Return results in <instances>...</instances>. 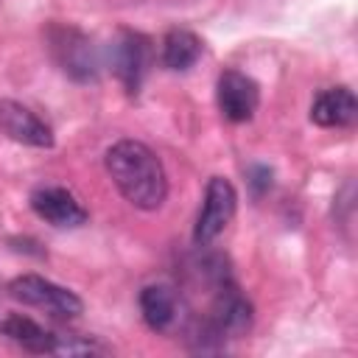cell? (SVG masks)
<instances>
[{
    "instance_id": "cell-1",
    "label": "cell",
    "mask_w": 358,
    "mask_h": 358,
    "mask_svg": "<svg viewBox=\"0 0 358 358\" xmlns=\"http://www.w3.org/2000/svg\"><path fill=\"white\" fill-rule=\"evenodd\" d=\"M106 173L120 196L137 210H157L168 196V176L159 157L137 140H117L106 148Z\"/></svg>"
},
{
    "instance_id": "cell-8",
    "label": "cell",
    "mask_w": 358,
    "mask_h": 358,
    "mask_svg": "<svg viewBox=\"0 0 358 358\" xmlns=\"http://www.w3.org/2000/svg\"><path fill=\"white\" fill-rule=\"evenodd\" d=\"M31 210L50 227L59 229H73L87 224L90 213L87 207L62 185H42L31 193Z\"/></svg>"
},
{
    "instance_id": "cell-12",
    "label": "cell",
    "mask_w": 358,
    "mask_h": 358,
    "mask_svg": "<svg viewBox=\"0 0 358 358\" xmlns=\"http://www.w3.org/2000/svg\"><path fill=\"white\" fill-rule=\"evenodd\" d=\"M140 313H143V322L154 333H165L176 322V316H179L176 291L171 285H162V282L145 285L140 291Z\"/></svg>"
},
{
    "instance_id": "cell-6",
    "label": "cell",
    "mask_w": 358,
    "mask_h": 358,
    "mask_svg": "<svg viewBox=\"0 0 358 358\" xmlns=\"http://www.w3.org/2000/svg\"><path fill=\"white\" fill-rule=\"evenodd\" d=\"M48 42H50V53L59 62V67L76 78V81H90L95 78L98 70V59H95V48L92 39L87 34H81L73 25H50L48 31Z\"/></svg>"
},
{
    "instance_id": "cell-15",
    "label": "cell",
    "mask_w": 358,
    "mask_h": 358,
    "mask_svg": "<svg viewBox=\"0 0 358 358\" xmlns=\"http://www.w3.org/2000/svg\"><path fill=\"white\" fill-rule=\"evenodd\" d=\"M246 173H249V185L255 187L257 196L271 187V168H266V165H252Z\"/></svg>"
},
{
    "instance_id": "cell-10",
    "label": "cell",
    "mask_w": 358,
    "mask_h": 358,
    "mask_svg": "<svg viewBox=\"0 0 358 358\" xmlns=\"http://www.w3.org/2000/svg\"><path fill=\"white\" fill-rule=\"evenodd\" d=\"M358 117V101L350 87H327L310 103V120L322 129H344Z\"/></svg>"
},
{
    "instance_id": "cell-4",
    "label": "cell",
    "mask_w": 358,
    "mask_h": 358,
    "mask_svg": "<svg viewBox=\"0 0 358 358\" xmlns=\"http://www.w3.org/2000/svg\"><path fill=\"white\" fill-rule=\"evenodd\" d=\"M109 64L117 81L123 84V90L129 95H137L151 64V39L140 31L120 28L109 45Z\"/></svg>"
},
{
    "instance_id": "cell-9",
    "label": "cell",
    "mask_w": 358,
    "mask_h": 358,
    "mask_svg": "<svg viewBox=\"0 0 358 358\" xmlns=\"http://www.w3.org/2000/svg\"><path fill=\"white\" fill-rule=\"evenodd\" d=\"M0 129L11 140L34 145V148H50L53 145L50 126L36 112H31L28 106H22L17 101H0Z\"/></svg>"
},
{
    "instance_id": "cell-13",
    "label": "cell",
    "mask_w": 358,
    "mask_h": 358,
    "mask_svg": "<svg viewBox=\"0 0 358 358\" xmlns=\"http://www.w3.org/2000/svg\"><path fill=\"white\" fill-rule=\"evenodd\" d=\"M204 50V42L187 28H171L162 36V64L168 70H190Z\"/></svg>"
},
{
    "instance_id": "cell-7",
    "label": "cell",
    "mask_w": 358,
    "mask_h": 358,
    "mask_svg": "<svg viewBox=\"0 0 358 358\" xmlns=\"http://www.w3.org/2000/svg\"><path fill=\"white\" fill-rule=\"evenodd\" d=\"M215 101L229 123H246L260 106V87L252 76L241 70H224L215 84Z\"/></svg>"
},
{
    "instance_id": "cell-5",
    "label": "cell",
    "mask_w": 358,
    "mask_h": 358,
    "mask_svg": "<svg viewBox=\"0 0 358 358\" xmlns=\"http://www.w3.org/2000/svg\"><path fill=\"white\" fill-rule=\"evenodd\" d=\"M252 327V305L227 277L215 280V299L207 316V336L213 338H238Z\"/></svg>"
},
{
    "instance_id": "cell-3",
    "label": "cell",
    "mask_w": 358,
    "mask_h": 358,
    "mask_svg": "<svg viewBox=\"0 0 358 358\" xmlns=\"http://www.w3.org/2000/svg\"><path fill=\"white\" fill-rule=\"evenodd\" d=\"M238 210V190L227 176H210L207 187H204V201L193 227V241L196 246H207L213 243L232 221Z\"/></svg>"
},
{
    "instance_id": "cell-2",
    "label": "cell",
    "mask_w": 358,
    "mask_h": 358,
    "mask_svg": "<svg viewBox=\"0 0 358 358\" xmlns=\"http://www.w3.org/2000/svg\"><path fill=\"white\" fill-rule=\"evenodd\" d=\"M8 294L28 305V308H36V310H45L50 313L53 319H76L81 310H84V302L76 291L64 288V285H56L53 280L48 277H39V274H20L8 282Z\"/></svg>"
},
{
    "instance_id": "cell-14",
    "label": "cell",
    "mask_w": 358,
    "mask_h": 358,
    "mask_svg": "<svg viewBox=\"0 0 358 358\" xmlns=\"http://www.w3.org/2000/svg\"><path fill=\"white\" fill-rule=\"evenodd\" d=\"M109 352L101 341L95 338H84V336H59L53 341V355H101Z\"/></svg>"
},
{
    "instance_id": "cell-11",
    "label": "cell",
    "mask_w": 358,
    "mask_h": 358,
    "mask_svg": "<svg viewBox=\"0 0 358 358\" xmlns=\"http://www.w3.org/2000/svg\"><path fill=\"white\" fill-rule=\"evenodd\" d=\"M0 336L17 347H22L25 352H36V355H53V341L56 333L45 330L39 322L11 313L6 319H0Z\"/></svg>"
}]
</instances>
